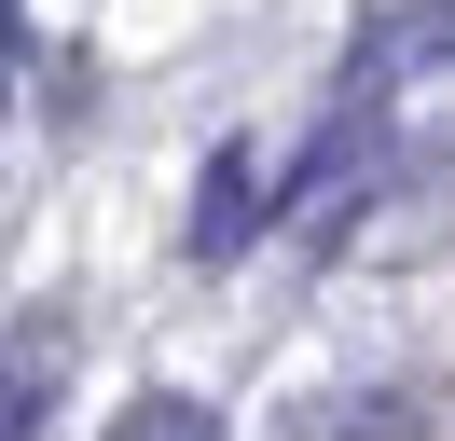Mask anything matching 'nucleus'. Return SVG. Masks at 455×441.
<instances>
[{"label": "nucleus", "mask_w": 455, "mask_h": 441, "mask_svg": "<svg viewBox=\"0 0 455 441\" xmlns=\"http://www.w3.org/2000/svg\"><path fill=\"white\" fill-rule=\"evenodd\" d=\"M69 400V303H14L0 331V441H42Z\"/></svg>", "instance_id": "nucleus-1"}, {"label": "nucleus", "mask_w": 455, "mask_h": 441, "mask_svg": "<svg viewBox=\"0 0 455 441\" xmlns=\"http://www.w3.org/2000/svg\"><path fill=\"white\" fill-rule=\"evenodd\" d=\"M427 69H455V0H400V14H372L359 55H345V97L387 110L400 83H427Z\"/></svg>", "instance_id": "nucleus-2"}, {"label": "nucleus", "mask_w": 455, "mask_h": 441, "mask_svg": "<svg viewBox=\"0 0 455 441\" xmlns=\"http://www.w3.org/2000/svg\"><path fill=\"white\" fill-rule=\"evenodd\" d=\"M262 220H290L276 180H262V138H221V152H207V193H194V262H235Z\"/></svg>", "instance_id": "nucleus-3"}, {"label": "nucleus", "mask_w": 455, "mask_h": 441, "mask_svg": "<svg viewBox=\"0 0 455 441\" xmlns=\"http://www.w3.org/2000/svg\"><path fill=\"white\" fill-rule=\"evenodd\" d=\"M111 441H221V413H207V400H194V386H152V400H139V413H124V428H111Z\"/></svg>", "instance_id": "nucleus-4"}, {"label": "nucleus", "mask_w": 455, "mask_h": 441, "mask_svg": "<svg viewBox=\"0 0 455 441\" xmlns=\"http://www.w3.org/2000/svg\"><path fill=\"white\" fill-rule=\"evenodd\" d=\"M0 69H14V0H0Z\"/></svg>", "instance_id": "nucleus-5"}]
</instances>
